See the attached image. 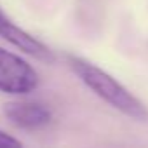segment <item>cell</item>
Segmentation results:
<instances>
[{"label":"cell","mask_w":148,"mask_h":148,"mask_svg":"<svg viewBox=\"0 0 148 148\" xmlns=\"http://www.w3.org/2000/svg\"><path fill=\"white\" fill-rule=\"evenodd\" d=\"M68 64L73 70V73L103 101H106L110 106L117 108L119 112L136 119V120H146L148 110L146 106L131 94L119 80H115L112 75L96 64L89 63L87 59L77 58V56H68Z\"/></svg>","instance_id":"6da1fadb"},{"label":"cell","mask_w":148,"mask_h":148,"mask_svg":"<svg viewBox=\"0 0 148 148\" xmlns=\"http://www.w3.org/2000/svg\"><path fill=\"white\" fill-rule=\"evenodd\" d=\"M38 86V73L21 56L0 47V91L5 94H28Z\"/></svg>","instance_id":"7a4b0ae2"},{"label":"cell","mask_w":148,"mask_h":148,"mask_svg":"<svg viewBox=\"0 0 148 148\" xmlns=\"http://www.w3.org/2000/svg\"><path fill=\"white\" fill-rule=\"evenodd\" d=\"M4 115L19 129H42L52 120V113L40 103H7L4 105Z\"/></svg>","instance_id":"3957f363"},{"label":"cell","mask_w":148,"mask_h":148,"mask_svg":"<svg viewBox=\"0 0 148 148\" xmlns=\"http://www.w3.org/2000/svg\"><path fill=\"white\" fill-rule=\"evenodd\" d=\"M0 146H21V141L9 136L4 131H0Z\"/></svg>","instance_id":"277c9868"},{"label":"cell","mask_w":148,"mask_h":148,"mask_svg":"<svg viewBox=\"0 0 148 148\" xmlns=\"http://www.w3.org/2000/svg\"><path fill=\"white\" fill-rule=\"evenodd\" d=\"M9 23H11V19H9V18L2 12V9H0V33H2V32L5 30V26H7Z\"/></svg>","instance_id":"5b68a950"}]
</instances>
